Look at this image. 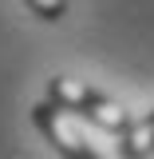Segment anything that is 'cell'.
<instances>
[{"label": "cell", "instance_id": "2", "mask_svg": "<svg viewBox=\"0 0 154 159\" xmlns=\"http://www.w3.org/2000/svg\"><path fill=\"white\" fill-rule=\"evenodd\" d=\"M32 123L44 131V139H48V143H52L63 159H107L95 143H91V139L83 135L79 119L71 116V111L56 107L52 99H44V103H36V107H32Z\"/></svg>", "mask_w": 154, "mask_h": 159}, {"label": "cell", "instance_id": "3", "mask_svg": "<svg viewBox=\"0 0 154 159\" xmlns=\"http://www.w3.org/2000/svg\"><path fill=\"white\" fill-rule=\"evenodd\" d=\"M119 151H123V159H146L154 151V111L135 119V127L119 139Z\"/></svg>", "mask_w": 154, "mask_h": 159}, {"label": "cell", "instance_id": "1", "mask_svg": "<svg viewBox=\"0 0 154 159\" xmlns=\"http://www.w3.org/2000/svg\"><path fill=\"white\" fill-rule=\"evenodd\" d=\"M48 99H52L56 107H63V111H71V116H83L87 123H95V127H103V131H111V135H119V139L135 127L131 111H127L119 99L99 96V92H91V88L79 84V80L52 76L48 80Z\"/></svg>", "mask_w": 154, "mask_h": 159}, {"label": "cell", "instance_id": "4", "mask_svg": "<svg viewBox=\"0 0 154 159\" xmlns=\"http://www.w3.org/2000/svg\"><path fill=\"white\" fill-rule=\"evenodd\" d=\"M24 4L44 20H63V12H67V0H24Z\"/></svg>", "mask_w": 154, "mask_h": 159}]
</instances>
